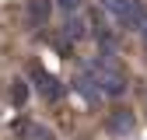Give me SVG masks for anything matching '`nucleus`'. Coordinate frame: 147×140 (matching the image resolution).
<instances>
[{
  "instance_id": "8",
  "label": "nucleus",
  "mask_w": 147,
  "mask_h": 140,
  "mask_svg": "<svg viewBox=\"0 0 147 140\" xmlns=\"http://www.w3.org/2000/svg\"><path fill=\"white\" fill-rule=\"evenodd\" d=\"M67 28H70V39H81V35H84V25L77 21V18H70V21H67Z\"/></svg>"
},
{
  "instance_id": "9",
  "label": "nucleus",
  "mask_w": 147,
  "mask_h": 140,
  "mask_svg": "<svg viewBox=\"0 0 147 140\" xmlns=\"http://www.w3.org/2000/svg\"><path fill=\"white\" fill-rule=\"evenodd\" d=\"M56 4H60L63 11H77V7H81V0H56Z\"/></svg>"
},
{
  "instance_id": "7",
  "label": "nucleus",
  "mask_w": 147,
  "mask_h": 140,
  "mask_svg": "<svg viewBox=\"0 0 147 140\" xmlns=\"http://www.w3.org/2000/svg\"><path fill=\"white\" fill-rule=\"evenodd\" d=\"M25 98H28V88H25V81H14V105H25Z\"/></svg>"
},
{
  "instance_id": "4",
  "label": "nucleus",
  "mask_w": 147,
  "mask_h": 140,
  "mask_svg": "<svg viewBox=\"0 0 147 140\" xmlns=\"http://www.w3.org/2000/svg\"><path fill=\"white\" fill-rule=\"evenodd\" d=\"M133 126H137V122H133V116L126 112V109H119V112L109 116V133H112V137H126Z\"/></svg>"
},
{
  "instance_id": "2",
  "label": "nucleus",
  "mask_w": 147,
  "mask_h": 140,
  "mask_svg": "<svg viewBox=\"0 0 147 140\" xmlns=\"http://www.w3.org/2000/svg\"><path fill=\"white\" fill-rule=\"evenodd\" d=\"M91 74H95V84H98L102 95H123V91H126L123 70H116L112 63H95V67H91Z\"/></svg>"
},
{
  "instance_id": "3",
  "label": "nucleus",
  "mask_w": 147,
  "mask_h": 140,
  "mask_svg": "<svg viewBox=\"0 0 147 140\" xmlns=\"http://www.w3.org/2000/svg\"><path fill=\"white\" fill-rule=\"evenodd\" d=\"M32 81L39 84V91H42V95H46L49 102H56V98L63 95V88H60V81H53V77L46 74V70H42L39 63H32Z\"/></svg>"
},
{
  "instance_id": "10",
  "label": "nucleus",
  "mask_w": 147,
  "mask_h": 140,
  "mask_svg": "<svg viewBox=\"0 0 147 140\" xmlns=\"http://www.w3.org/2000/svg\"><path fill=\"white\" fill-rule=\"evenodd\" d=\"M144 39H147V25H144Z\"/></svg>"
},
{
  "instance_id": "5",
  "label": "nucleus",
  "mask_w": 147,
  "mask_h": 140,
  "mask_svg": "<svg viewBox=\"0 0 147 140\" xmlns=\"http://www.w3.org/2000/svg\"><path fill=\"white\" fill-rule=\"evenodd\" d=\"M28 18L42 25L46 18H49V0H32V4H28Z\"/></svg>"
},
{
  "instance_id": "6",
  "label": "nucleus",
  "mask_w": 147,
  "mask_h": 140,
  "mask_svg": "<svg viewBox=\"0 0 147 140\" xmlns=\"http://www.w3.org/2000/svg\"><path fill=\"white\" fill-rule=\"evenodd\" d=\"M74 84H77V91H81L88 102H98V95H102V91H98V88H91V77H77Z\"/></svg>"
},
{
  "instance_id": "1",
  "label": "nucleus",
  "mask_w": 147,
  "mask_h": 140,
  "mask_svg": "<svg viewBox=\"0 0 147 140\" xmlns=\"http://www.w3.org/2000/svg\"><path fill=\"white\" fill-rule=\"evenodd\" d=\"M105 7L112 11V18L123 28H144L147 25V14L140 7V0H105Z\"/></svg>"
}]
</instances>
